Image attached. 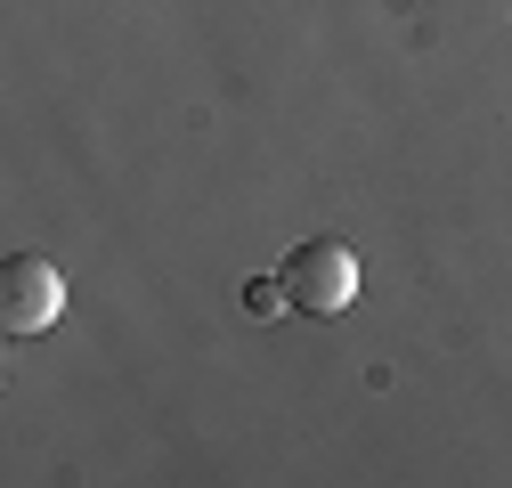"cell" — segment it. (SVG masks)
I'll return each mask as SVG.
<instances>
[{
  "mask_svg": "<svg viewBox=\"0 0 512 488\" xmlns=\"http://www.w3.org/2000/svg\"><path fill=\"white\" fill-rule=\"evenodd\" d=\"M277 285H285L293 310L334 318V310H350V301H358V253H350V244H334V236H309V244H293V253H285Z\"/></svg>",
  "mask_w": 512,
  "mask_h": 488,
  "instance_id": "cell-1",
  "label": "cell"
},
{
  "mask_svg": "<svg viewBox=\"0 0 512 488\" xmlns=\"http://www.w3.org/2000/svg\"><path fill=\"white\" fill-rule=\"evenodd\" d=\"M66 310V277L41 253H9L0 261V334H49Z\"/></svg>",
  "mask_w": 512,
  "mask_h": 488,
  "instance_id": "cell-2",
  "label": "cell"
},
{
  "mask_svg": "<svg viewBox=\"0 0 512 488\" xmlns=\"http://www.w3.org/2000/svg\"><path fill=\"white\" fill-rule=\"evenodd\" d=\"M244 310H252V318H269V310H293V301H285V285H252V293H244Z\"/></svg>",
  "mask_w": 512,
  "mask_h": 488,
  "instance_id": "cell-3",
  "label": "cell"
}]
</instances>
